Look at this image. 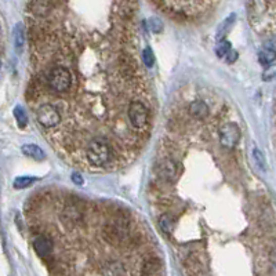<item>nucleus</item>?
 Wrapping results in <instances>:
<instances>
[{
	"label": "nucleus",
	"mask_w": 276,
	"mask_h": 276,
	"mask_svg": "<svg viewBox=\"0 0 276 276\" xmlns=\"http://www.w3.org/2000/svg\"><path fill=\"white\" fill-rule=\"evenodd\" d=\"M159 227L164 234H172L174 230V219L170 214H163L159 218Z\"/></svg>",
	"instance_id": "12"
},
{
	"label": "nucleus",
	"mask_w": 276,
	"mask_h": 276,
	"mask_svg": "<svg viewBox=\"0 0 276 276\" xmlns=\"http://www.w3.org/2000/svg\"><path fill=\"white\" fill-rule=\"evenodd\" d=\"M219 144L227 149H232L240 140V129L236 123H224L219 127Z\"/></svg>",
	"instance_id": "5"
},
{
	"label": "nucleus",
	"mask_w": 276,
	"mask_h": 276,
	"mask_svg": "<svg viewBox=\"0 0 276 276\" xmlns=\"http://www.w3.org/2000/svg\"><path fill=\"white\" fill-rule=\"evenodd\" d=\"M227 56H228V58H227V60H228V63H234L235 60H236V56H238V54H236V51H234V50H231L230 52H228V54H227Z\"/></svg>",
	"instance_id": "23"
},
{
	"label": "nucleus",
	"mask_w": 276,
	"mask_h": 276,
	"mask_svg": "<svg viewBox=\"0 0 276 276\" xmlns=\"http://www.w3.org/2000/svg\"><path fill=\"white\" fill-rule=\"evenodd\" d=\"M161 262L157 260L156 257H148L144 264H142V268H141V273H145V275H153V273H157L160 271Z\"/></svg>",
	"instance_id": "10"
},
{
	"label": "nucleus",
	"mask_w": 276,
	"mask_h": 276,
	"mask_svg": "<svg viewBox=\"0 0 276 276\" xmlns=\"http://www.w3.org/2000/svg\"><path fill=\"white\" fill-rule=\"evenodd\" d=\"M99 272L102 275H126V273H129V271L126 269L125 264L116 260H111L102 264Z\"/></svg>",
	"instance_id": "8"
},
{
	"label": "nucleus",
	"mask_w": 276,
	"mask_h": 276,
	"mask_svg": "<svg viewBox=\"0 0 276 276\" xmlns=\"http://www.w3.org/2000/svg\"><path fill=\"white\" fill-rule=\"evenodd\" d=\"M36 119L39 125L44 129H48V130L56 129L63 122V118H61V114H60L57 106L48 104V102L39 106V109L36 111Z\"/></svg>",
	"instance_id": "4"
},
{
	"label": "nucleus",
	"mask_w": 276,
	"mask_h": 276,
	"mask_svg": "<svg viewBox=\"0 0 276 276\" xmlns=\"http://www.w3.org/2000/svg\"><path fill=\"white\" fill-rule=\"evenodd\" d=\"M14 115L17 118V122H18V125L24 127L26 125V122H28V116H26L25 111L21 109L20 106H17L16 109H14Z\"/></svg>",
	"instance_id": "17"
},
{
	"label": "nucleus",
	"mask_w": 276,
	"mask_h": 276,
	"mask_svg": "<svg viewBox=\"0 0 276 276\" xmlns=\"http://www.w3.org/2000/svg\"><path fill=\"white\" fill-rule=\"evenodd\" d=\"M157 174L164 181H169V183L174 181L176 177H177V166H176V163L170 160V159H164L157 166Z\"/></svg>",
	"instance_id": "7"
},
{
	"label": "nucleus",
	"mask_w": 276,
	"mask_h": 276,
	"mask_svg": "<svg viewBox=\"0 0 276 276\" xmlns=\"http://www.w3.org/2000/svg\"><path fill=\"white\" fill-rule=\"evenodd\" d=\"M163 2H164V3H166V2H173V3H177V2H180V3H187L188 0H163ZM193 2V5H199V3H203V2H210V0H192Z\"/></svg>",
	"instance_id": "20"
},
{
	"label": "nucleus",
	"mask_w": 276,
	"mask_h": 276,
	"mask_svg": "<svg viewBox=\"0 0 276 276\" xmlns=\"http://www.w3.org/2000/svg\"><path fill=\"white\" fill-rule=\"evenodd\" d=\"M208 105L204 102L203 99H195L189 105V114L193 119L203 120L208 116Z\"/></svg>",
	"instance_id": "9"
},
{
	"label": "nucleus",
	"mask_w": 276,
	"mask_h": 276,
	"mask_svg": "<svg viewBox=\"0 0 276 276\" xmlns=\"http://www.w3.org/2000/svg\"><path fill=\"white\" fill-rule=\"evenodd\" d=\"M253 155H254V159L255 161H257V164L260 166V169H262V170H265V160H264V157H262V153H261L258 149H254V152H253Z\"/></svg>",
	"instance_id": "19"
},
{
	"label": "nucleus",
	"mask_w": 276,
	"mask_h": 276,
	"mask_svg": "<svg viewBox=\"0 0 276 276\" xmlns=\"http://www.w3.org/2000/svg\"><path fill=\"white\" fill-rule=\"evenodd\" d=\"M269 261L273 264V266H276V247H273V249L269 251Z\"/></svg>",
	"instance_id": "22"
},
{
	"label": "nucleus",
	"mask_w": 276,
	"mask_h": 276,
	"mask_svg": "<svg viewBox=\"0 0 276 276\" xmlns=\"http://www.w3.org/2000/svg\"><path fill=\"white\" fill-rule=\"evenodd\" d=\"M72 181L75 184H78V185H82V184H83V180H82V177H80L79 174H73Z\"/></svg>",
	"instance_id": "24"
},
{
	"label": "nucleus",
	"mask_w": 276,
	"mask_h": 276,
	"mask_svg": "<svg viewBox=\"0 0 276 276\" xmlns=\"http://www.w3.org/2000/svg\"><path fill=\"white\" fill-rule=\"evenodd\" d=\"M127 118L130 120L131 127L136 130H144L149 125V111L141 101L133 99L127 106Z\"/></svg>",
	"instance_id": "3"
},
{
	"label": "nucleus",
	"mask_w": 276,
	"mask_h": 276,
	"mask_svg": "<svg viewBox=\"0 0 276 276\" xmlns=\"http://www.w3.org/2000/svg\"><path fill=\"white\" fill-rule=\"evenodd\" d=\"M231 50H232L231 43L228 42V40H221V42H218L217 47H215V54H217L218 57H225Z\"/></svg>",
	"instance_id": "14"
},
{
	"label": "nucleus",
	"mask_w": 276,
	"mask_h": 276,
	"mask_svg": "<svg viewBox=\"0 0 276 276\" xmlns=\"http://www.w3.org/2000/svg\"><path fill=\"white\" fill-rule=\"evenodd\" d=\"M47 86L56 93H67L72 86V75L65 67H52L47 75Z\"/></svg>",
	"instance_id": "2"
},
{
	"label": "nucleus",
	"mask_w": 276,
	"mask_h": 276,
	"mask_svg": "<svg viewBox=\"0 0 276 276\" xmlns=\"http://www.w3.org/2000/svg\"><path fill=\"white\" fill-rule=\"evenodd\" d=\"M142 61H144V65L148 67V68L153 67L155 57H153V54H152L151 48H145V50H144V52H142Z\"/></svg>",
	"instance_id": "16"
},
{
	"label": "nucleus",
	"mask_w": 276,
	"mask_h": 276,
	"mask_svg": "<svg viewBox=\"0 0 276 276\" xmlns=\"http://www.w3.org/2000/svg\"><path fill=\"white\" fill-rule=\"evenodd\" d=\"M14 39H16V48H17V51H21L22 44H24V39H22L21 25H18L16 28V35H14Z\"/></svg>",
	"instance_id": "18"
},
{
	"label": "nucleus",
	"mask_w": 276,
	"mask_h": 276,
	"mask_svg": "<svg viewBox=\"0 0 276 276\" xmlns=\"http://www.w3.org/2000/svg\"><path fill=\"white\" fill-rule=\"evenodd\" d=\"M151 25H152V29H153V31H155V33H156V32H160L161 31V24H160V21H153V22H151Z\"/></svg>",
	"instance_id": "21"
},
{
	"label": "nucleus",
	"mask_w": 276,
	"mask_h": 276,
	"mask_svg": "<svg viewBox=\"0 0 276 276\" xmlns=\"http://www.w3.org/2000/svg\"><path fill=\"white\" fill-rule=\"evenodd\" d=\"M35 178L33 177H18L14 181V188L17 189H24V188H28L31 184H33Z\"/></svg>",
	"instance_id": "15"
},
{
	"label": "nucleus",
	"mask_w": 276,
	"mask_h": 276,
	"mask_svg": "<svg viewBox=\"0 0 276 276\" xmlns=\"http://www.w3.org/2000/svg\"><path fill=\"white\" fill-rule=\"evenodd\" d=\"M86 156L91 166H106L112 157V146L108 138L104 136H97L91 138L86 148Z\"/></svg>",
	"instance_id": "1"
},
{
	"label": "nucleus",
	"mask_w": 276,
	"mask_h": 276,
	"mask_svg": "<svg viewBox=\"0 0 276 276\" xmlns=\"http://www.w3.org/2000/svg\"><path fill=\"white\" fill-rule=\"evenodd\" d=\"M258 60H260V63L262 65H269V64H272L276 60V51H273L271 48H265V50H262L260 52Z\"/></svg>",
	"instance_id": "13"
},
{
	"label": "nucleus",
	"mask_w": 276,
	"mask_h": 276,
	"mask_svg": "<svg viewBox=\"0 0 276 276\" xmlns=\"http://www.w3.org/2000/svg\"><path fill=\"white\" fill-rule=\"evenodd\" d=\"M22 152H24V155L31 157V159H35V160H43L46 157L42 148L35 145V144H26V145H24L22 146Z\"/></svg>",
	"instance_id": "11"
},
{
	"label": "nucleus",
	"mask_w": 276,
	"mask_h": 276,
	"mask_svg": "<svg viewBox=\"0 0 276 276\" xmlns=\"http://www.w3.org/2000/svg\"><path fill=\"white\" fill-rule=\"evenodd\" d=\"M33 249L40 257H48L54 251V242L46 235H39L33 239Z\"/></svg>",
	"instance_id": "6"
}]
</instances>
